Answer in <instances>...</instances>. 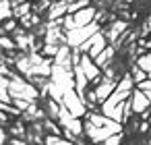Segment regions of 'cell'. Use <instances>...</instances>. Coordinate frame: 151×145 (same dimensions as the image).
Listing matches in <instances>:
<instances>
[{"label": "cell", "instance_id": "6da1fadb", "mask_svg": "<svg viewBox=\"0 0 151 145\" xmlns=\"http://www.w3.org/2000/svg\"><path fill=\"white\" fill-rule=\"evenodd\" d=\"M48 145H70V143L60 141V139H56V137H50V139H48Z\"/></svg>", "mask_w": 151, "mask_h": 145}]
</instances>
